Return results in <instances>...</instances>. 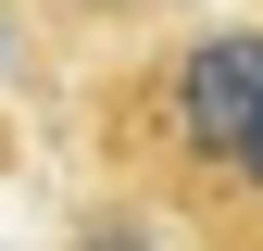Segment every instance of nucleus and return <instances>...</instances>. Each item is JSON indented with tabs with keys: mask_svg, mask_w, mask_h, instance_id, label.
Segmentation results:
<instances>
[{
	"mask_svg": "<svg viewBox=\"0 0 263 251\" xmlns=\"http://www.w3.org/2000/svg\"><path fill=\"white\" fill-rule=\"evenodd\" d=\"M251 101H263V13L163 25L151 50H113L101 76H88L76 138H88V164H101L113 201H151L163 226H176V201L238 151Z\"/></svg>",
	"mask_w": 263,
	"mask_h": 251,
	"instance_id": "nucleus-1",
	"label": "nucleus"
},
{
	"mask_svg": "<svg viewBox=\"0 0 263 251\" xmlns=\"http://www.w3.org/2000/svg\"><path fill=\"white\" fill-rule=\"evenodd\" d=\"M176 251H263V101L238 126V151L176 201Z\"/></svg>",
	"mask_w": 263,
	"mask_h": 251,
	"instance_id": "nucleus-2",
	"label": "nucleus"
},
{
	"mask_svg": "<svg viewBox=\"0 0 263 251\" xmlns=\"http://www.w3.org/2000/svg\"><path fill=\"white\" fill-rule=\"evenodd\" d=\"M63 251H176V226H163L151 201H113V188H101V201L76 213V239H63Z\"/></svg>",
	"mask_w": 263,
	"mask_h": 251,
	"instance_id": "nucleus-3",
	"label": "nucleus"
},
{
	"mask_svg": "<svg viewBox=\"0 0 263 251\" xmlns=\"http://www.w3.org/2000/svg\"><path fill=\"white\" fill-rule=\"evenodd\" d=\"M76 13H88V25H113V13H163V0H76Z\"/></svg>",
	"mask_w": 263,
	"mask_h": 251,
	"instance_id": "nucleus-4",
	"label": "nucleus"
}]
</instances>
